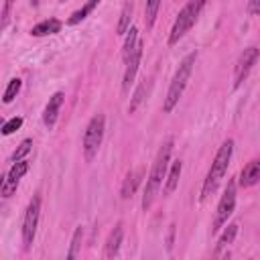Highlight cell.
Masks as SVG:
<instances>
[{
	"instance_id": "6da1fadb",
	"label": "cell",
	"mask_w": 260,
	"mask_h": 260,
	"mask_svg": "<svg viewBox=\"0 0 260 260\" xmlns=\"http://www.w3.org/2000/svg\"><path fill=\"white\" fill-rule=\"evenodd\" d=\"M171 150H173V138L169 136V138L160 144L158 154H156V158H154V162H152L150 175H148V179H146V187H144V195H142V209H144V211L152 205L154 197L158 195V189H160V185H162V181H165V173H167V167H169Z\"/></svg>"
},
{
	"instance_id": "7a4b0ae2",
	"label": "cell",
	"mask_w": 260,
	"mask_h": 260,
	"mask_svg": "<svg viewBox=\"0 0 260 260\" xmlns=\"http://www.w3.org/2000/svg\"><path fill=\"white\" fill-rule=\"evenodd\" d=\"M232 152H234V140L228 138V140H223V144H221L219 150L215 152V158H213V162H211V167H209V171H207V177H205L203 187H201V201L207 199V197L217 189V185H219V181L223 179V175H225V171H228V165H230V160H232Z\"/></svg>"
},
{
	"instance_id": "3957f363",
	"label": "cell",
	"mask_w": 260,
	"mask_h": 260,
	"mask_svg": "<svg viewBox=\"0 0 260 260\" xmlns=\"http://www.w3.org/2000/svg\"><path fill=\"white\" fill-rule=\"evenodd\" d=\"M195 61H197V53L193 51V53H189V55L181 61V65L177 67V71H175V75H173V81H171V85H169L167 98H165V102H162V112H165V114H171V112L175 110V106L179 104V100H181V95H183V91H185V87H187V81H189V77H191V71H193Z\"/></svg>"
},
{
	"instance_id": "277c9868",
	"label": "cell",
	"mask_w": 260,
	"mask_h": 260,
	"mask_svg": "<svg viewBox=\"0 0 260 260\" xmlns=\"http://www.w3.org/2000/svg\"><path fill=\"white\" fill-rule=\"evenodd\" d=\"M203 4H205V0H191V2H187V4L181 8V12L177 14L175 24H173V28H171L169 45H177V43L185 37V32H189V28L195 24V20H197V16H199Z\"/></svg>"
},
{
	"instance_id": "5b68a950",
	"label": "cell",
	"mask_w": 260,
	"mask_h": 260,
	"mask_svg": "<svg viewBox=\"0 0 260 260\" xmlns=\"http://www.w3.org/2000/svg\"><path fill=\"white\" fill-rule=\"evenodd\" d=\"M104 130H106V118H104V114H95L89 120V124L85 126V132H83L85 160H93V156L98 154V150L102 146V140H104Z\"/></svg>"
},
{
	"instance_id": "8992f818",
	"label": "cell",
	"mask_w": 260,
	"mask_h": 260,
	"mask_svg": "<svg viewBox=\"0 0 260 260\" xmlns=\"http://www.w3.org/2000/svg\"><path fill=\"white\" fill-rule=\"evenodd\" d=\"M234 207H236V183L228 181V187H225V191H223V195L217 203V211H215L211 232H219L228 223V217L234 213Z\"/></svg>"
},
{
	"instance_id": "52a82bcc",
	"label": "cell",
	"mask_w": 260,
	"mask_h": 260,
	"mask_svg": "<svg viewBox=\"0 0 260 260\" xmlns=\"http://www.w3.org/2000/svg\"><path fill=\"white\" fill-rule=\"evenodd\" d=\"M39 215H41V197L35 195L24 211V219H22V244L24 248H30L35 234H37V225H39Z\"/></svg>"
},
{
	"instance_id": "ba28073f",
	"label": "cell",
	"mask_w": 260,
	"mask_h": 260,
	"mask_svg": "<svg viewBox=\"0 0 260 260\" xmlns=\"http://www.w3.org/2000/svg\"><path fill=\"white\" fill-rule=\"evenodd\" d=\"M26 171H28V162L26 160H16L12 167H10V171L2 177V185H0V193H2V197L4 199H8L14 191H16V187H18V181L26 175Z\"/></svg>"
},
{
	"instance_id": "9c48e42d",
	"label": "cell",
	"mask_w": 260,
	"mask_h": 260,
	"mask_svg": "<svg viewBox=\"0 0 260 260\" xmlns=\"http://www.w3.org/2000/svg\"><path fill=\"white\" fill-rule=\"evenodd\" d=\"M258 61V49L256 47H248L242 51V55L238 57V63H236V69H234V87H240L242 81L248 77L252 65Z\"/></svg>"
},
{
	"instance_id": "30bf717a",
	"label": "cell",
	"mask_w": 260,
	"mask_h": 260,
	"mask_svg": "<svg viewBox=\"0 0 260 260\" xmlns=\"http://www.w3.org/2000/svg\"><path fill=\"white\" fill-rule=\"evenodd\" d=\"M140 59H142V43L138 41L136 49L130 53V57L124 61L126 63V71H124V79H122V89L128 91L134 77H136V71H138V65H140Z\"/></svg>"
},
{
	"instance_id": "8fae6325",
	"label": "cell",
	"mask_w": 260,
	"mask_h": 260,
	"mask_svg": "<svg viewBox=\"0 0 260 260\" xmlns=\"http://www.w3.org/2000/svg\"><path fill=\"white\" fill-rule=\"evenodd\" d=\"M63 100H65V93H63V91H55V93L49 98L47 106H45V112H43V122H45V126H47L49 130H51V128L55 126V122H57L59 110H61V106H63Z\"/></svg>"
},
{
	"instance_id": "7c38bea8",
	"label": "cell",
	"mask_w": 260,
	"mask_h": 260,
	"mask_svg": "<svg viewBox=\"0 0 260 260\" xmlns=\"http://www.w3.org/2000/svg\"><path fill=\"white\" fill-rule=\"evenodd\" d=\"M122 238H124V228H122V223L118 221V223L114 225V230L110 232L108 240H106V246H104V258H116V256H118Z\"/></svg>"
},
{
	"instance_id": "4fadbf2b",
	"label": "cell",
	"mask_w": 260,
	"mask_h": 260,
	"mask_svg": "<svg viewBox=\"0 0 260 260\" xmlns=\"http://www.w3.org/2000/svg\"><path fill=\"white\" fill-rule=\"evenodd\" d=\"M258 181H260V160H250L240 173V185L242 187H252Z\"/></svg>"
},
{
	"instance_id": "5bb4252c",
	"label": "cell",
	"mask_w": 260,
	"mask_h": 260,
	"mask_svg": "<svg viewBox=\"0 0 260 260\" xmlns=\"http://www.w3.org/2000/svg\"><path fill=\"white\" fill-rule=\"evenodd\" d=\"M59 30H61V22L57 18H49V20H43V22L35 24L30 35L32 37H45V35H55Z\"/></svg>"
},
{
	"instance_id": "9a60e30c",
	"label": "cell",
	"mask_w": 260,
	"mask_h": 260,
	"mask_svg": "<svg viewBox=\"0 0 260 260\" xmlns=\"http://www.w3.org/2000/svg\"><path fill=\"white\" fill-rule=\"evenodd\" d=\"M181 169H183V162H181V160H175L173 167H171V171H169V177H167V181H165V193H167V195H171V193L177 189L179 177H181Z\"/></svg>"
},
{
	"instance_id": "2e32d148",
	"label": "cell",
	"mask_w": 260,
	"mask_h": 260,
	"mask_svg": "<svg viewBox=\"0 0 260 260\" xmlns=\"http://www.w3.org/2000/svg\"><path fill=\"white\" fill-rule=\"evenodd\" d=\"M98 4H100V0H87V2H85V4L79 8V10H75V12H73V14L67 18V24H71V26H73V24L81 22V20H83V18H85V16H87V14H89V12H91V10L98 6Z\"/></svg>"
},
{
	"instance_id": "e0dca14e",
	"label": "cell",
	"mask_w": 260,
	"mask_h": 260,
	"mask_svg": "<svg viewBox=\"0 0 260 260\" xmlns=\"http://www.w3.org/2000/svg\"><path fill=\"white\" fill-rule=\"evenodd\" d=\"M130 20H132V4H124L122 12H120V20H118V26H116V32L118 35H126L130 30Z\"/></svg>"
},
{
	"instance_id": "ac0fdd59",
	"label": "cell",
	"mask_w": 260,
	"mask_h": 260,
	"mask_svg": "<svg viewBox=\"0 0 260 260\" xmlns=\"http://www.w3.org/2000/svg\"><path fill=\"white\" fill-rule=\"evenodd\" d=\"M138 181H140V171H130V173L126 175V181H124V185H122V197H124V199L132 197V193L136 191Z\"/></svg>"
},
{
	"instance_id": "d6986e66",
	"label": "cell",
	"mask_w": 260,
	"mask_h": 260,
	"mask_svg": "<svg viewBox=\"0 0 260 260\" xmlns=\"http://www.w3.org/2000/svg\"><path fill=\"white\" fill-rule=\"evenodd\" d=\"M160 2L162 0H146V6H144V24H146V28H152V24L156 20V14H158V8H160Z\"/></svg>"
},
{
	"instance_id": "ffe728a7",
	"label": "cell",
	"mask_w": 260,
	"mask_h": 260,
	"mask_svg": "<svg viewBox=\"0 0 260 260\" xmlns=\"http://www.w3.org/2000/svg\"><path fill=\"white\" fill-rule=\"evenodd\" d=\"M148 85H150V81H142L138 87H136V91H134V95H132V100H130V106H128V114H134L136 110H138V106L144 102V91L148 89Z\"/></svg>"
},
{
	"instance_id": "44dd1931",
	"label": "cell",
	"mask_w": 260,
	"mask_h": 260,
	"mask_svg": "<svg viewBox=\"0 0 260 260\" xmlns=\"http://www.w3.org/2000/svg\"><path fill=\"white\" fill-rule=\"evenodd\" d=\"M236 234H238V223H230L225 230H223V234L219 236V240H217V246H215V250L219 252V250H223V248H228L232 242H234V238H236Z\"/></svg>"
},
{
	"instance_id": "7402d4cb",
	"label": "cell",
	"mask_w": 260,
	"mask_h": 260,
	"mask_svg": "<svg viewBox=\"0 0 260 260\" xmlns=\"http://www.w3.org/2000/svg\"><path fill=\"white\" fill-rule=\"evenodd\" d=\"M81 240H83V228L77 225L75 232H73V238H71V246H69V252H67V258L69 260H75L79 256V250H81Z\"/></svg>"
},
{
	"instance_id": "603a6c76",
	"label": "cell",
	"mask_w": 260,
	"mask_h": 260,
	"mask_svg": "<svg viewBox=\"0 0 260 260\" xmlns=\"http://www.w3.org/2000/svg\"><path fill=\"white\" fill-rule=\"evenodd\" d=\"M136 45H138V30H136L134 26H130L128 37H126V43H124V49H122V57H124V61L130 57V53L136 49Z\"/></svg>"
},
{
	"instance_id": "cb8c5ba5",
	"label": "cell",
	"mask_w": 260,
	"mask_h": 260,
	"mask_svg": "<svg viewBox=\"0 0 260 260\" xmlns=\"http://www.w3.org/2000/svg\"><path fill=\"white\" fill-rule=\"evenodd\" d=\"M20 85H22V81L18 79V77H14V79H10L8 81V85H6V89H4V95H2V102L4 104H10L14 98H16V93L20 91Z\"/></svg>"
},
{
	"instance_id": "d4e9b609",
	"label": "cell",
	"mask_w": 260,
	"mask_h": 260,
	"mask_svg": "<svg viewBox=\"0 0 260 260\" xmlns=\"http://www.w3.org/2000/svg\"><path fill=\"white\" fill-rule=\"evenodd\" d=\"M30 146H32V140L30 138H26V140H22L20 144H18V148L12 152V162H16V160H22L28 152H30Z\"/></svg>"
},
{
	"instance_id": "484cf974",
	"label": "cell",
	"mask_w": 260,
	"mask_h": 260,
	"mask_svg": "<svg viewBox=\"0 0 260 260\" xmlns=\"http://www.w3.org/2000/svg\"><path fill=\"white\" fill-rule=\"evenodd\" d=\"M20 126H22V118H20V116H14V118H10L8 122H4V126H2V134L8 136V134H12L14 130H18Z\"/></svg>"
},
{
	"instance_id": "4316f807",
	"label": "cell",
	"mask_w": 260,
	"mask_h": 260,
	"mask_svg": "<svg viewBox=\"0 0 260 260\" xmlns=\"http://www.w3.org/2000/svg\"><path fill=\"white\" fill-rule=\"evenodd\" d=\"M248 14H252V16L260 14V0H250L248 2Z\"/></svg>"
}]
</instances>
